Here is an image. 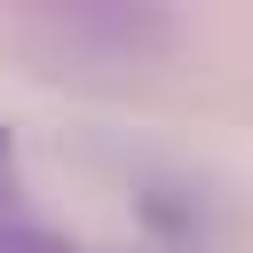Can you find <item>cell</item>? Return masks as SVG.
<instances>
[{
    "instance_id": "6da1fadb",
    "label": "cell",
    "mask_w": 253,
    "mask_h": 253,
    "mask_svg": "<svg viewBox=\"0 0 253 253\" xmlns=\"http://www.w3.org/2000/svg\"><path fill=\"white\" fill-rule=\"evenodd\" d=\"M0 166H8V134H0Z\"/></svg>"
}]
</instances>
